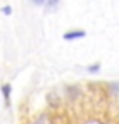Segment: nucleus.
Listing matches in <instances>:
<instances>
[{
  "label": "nucleus",
  "instance_id": "obj_1",
  "mask_svg": "<svg viewBox=\"0 0 119 124\" xmlns=\"http://www.w3.org/2000/svg\"><path fill=\"white\" fill-rule=\"evenodd\" d=\"M86 36V31L83 29H72V31H67V33L64 35V40L71 41V40H78V38H85Z\"/></svg>",
  "mask_w": 119,
  "mask_h": 124
},
{
  "label": "nucleus",
  "instance_id": "obj_2",
  "mask_svg": "<svg viewBox=\"0 0 119 124\" xmlns=\"http://www.w3.org/2000/svg\"><path fill=\"white\" fill-rule=\"evenodd\" d=\"M10 91H12L10 83H4V85H2V97H4V102H5L7 107L10 105Z\"/></svg>",
  "mask_w": 119,
  "mask_h": 124
},
{
  "label": "nucleus",
  "instance_id": "obj_3",
  "mask_svg": "<svg viewBox=\"0 0 119 124\" xmlns=\"http://www.w3.org/2000/svg\"><path fill=\"white\" fill-rule=\"evenodd\" d=\"M59 2H61V0H47V2H45L47 10H54V9L59 5Z\"/></svg>",
  "mask_w": 119,
  "mask_h": 124
},
{
  "label": "nucleus",
  "instance_id": "obj_4",
  "mask_svg": "<svg viewBox=\"0 0 119 124\" xmlns=\"http://www.w3.org/2000/svg\"><path fill=\"white\" fill-rule=\"evenodd\" d=\"M86 69H88V72H98V71H100V64L97 62V64H92V66H88Z\"/></svg>",
  "mask_w": 119,
  "mask_h": 124
},
{
  "label": "nucleus",
  "instance_id": "obj_5",
  "mask_svg": "<svg viewBox=\"0 0 119 124\" xmlns=\"http://www.w3.org/2000/svg\"><path fill=\"white\" fill-rule=\"evenodd\" d=\"M12 12V7L10 5H5V7H2V14H5V16H9Z\"/></svg>",
  "mask_w": 119,
  "mask_h": 124
},
{
  "label": "nucleus",
  "instance_id": "obj_6",
  "mask_svg": "<svg viewBox=\"0 0 119 124\" xmlns=\"http://www.w3.org/2000/svg\"><path fill=\"white\" fill-rule=\"evenodd\" d=\"M111 88H112V91H116V93H119V81H116V83H112V85H111Z\"/></svg>",
  "mask_w": 119,
  "mask_h": 124
},
{
  "label": "nucleus",
  "instance_id": "obj_7",
  "mask_svg": "<svg viewBox=\"0 0 119 124\" xmlns=\"http://www.w3.org/2000/svg\"><path fill=\"white\" fill-rule=\"evenodd\" d=\"M31 2H33V4H36V5H43V4L47 2V0H31Z\"/></svg>",
  "mask_w": 119,
  "mask_h": 124
},
{
  "label": "nucleus",
  "instance_id": "obj_8",
  "mask_svg": "<svg viewBox=\"0 0 119 124\" xmlns=\"http://www.w3.org/2000/svg\"><path fill=\"white\" fill-rule=\"evenodd\" d=\"M31 124H43V122H41V119H40V121H35V122H31Z\"/></svg>",
  "mask_w": 119,
  "mask_h": 124
}]
</instances>
